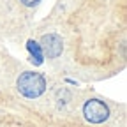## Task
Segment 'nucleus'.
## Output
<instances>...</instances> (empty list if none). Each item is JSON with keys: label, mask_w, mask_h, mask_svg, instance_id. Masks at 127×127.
<instances>
[{"label": "nucleus", "mask_w": 127, "mask_h": 127, "mask_svg": "<svg viewBox=\"0 0 127 127\" xmlns=\"http://www.w3.org/2000/svg\"><path fill=\"white\" fill-rule=\"evenodd\" d=\"M18 90L28 99H35L46 90V79L39 72H23L18 78Z\"/></svg>", "instance_id": "1"}, {"label": "nucleus", "mask_w": 127, "mask_h": 127, "mask_svg": "<svg viewBox=\"0 0 127 127\" xmlns=\"http://www.w3.org/2000/svg\"><path fill=\"white\" fill-rule=\"evenodd\" d=\"M83 115L90 124H102L104 120H108L109 117V109L108 106L99 101V99H90L85 102L83 106Z\"/></svg>", "instance_id": "2"}, {"label": "nucleus", "mask_w": 127, "mask_h": 127, "mask_svg": "<svg viewBox=\"0 0 127 127\" xmlns=\"http://www.w3.org/2000/svg\"><path fill=\"white\" fill-rule=\"evenodd\" d=\"M41 51H44V55L48 58H57L62 55V39L57 34H46L41 39Z\"/></svg>", "instance_id": "3"}, {"label": "nucleus", "mask_w": 127, "mask_h": 127, "mask_svg": "<svg viewBox=\"0 0 127 127\" xmlns=\"http://www.w3.org/2000/svg\"><path fill=\"white\" fill-rule=\"evenodd\" d=\"M28 51L35 57V64H41L42 62V51H41V46L34 41H28Z\"/></svg>", "instance_id": "4"}, {"label": "nucleus", "mask_w": 127, "mask_h": 127, "mask_svg": "<svg viewBox=\"0 0 127 127\" xmlns=\"http://www.w3.org/2000/svg\"><path fill=\"white\" fill-rule=\"evenodd\" d=\"M21 2H23L27 7H32V5H35V4L39 2V0H21Z\"/></svg>", "instance_id": "5"}]
</instances>
